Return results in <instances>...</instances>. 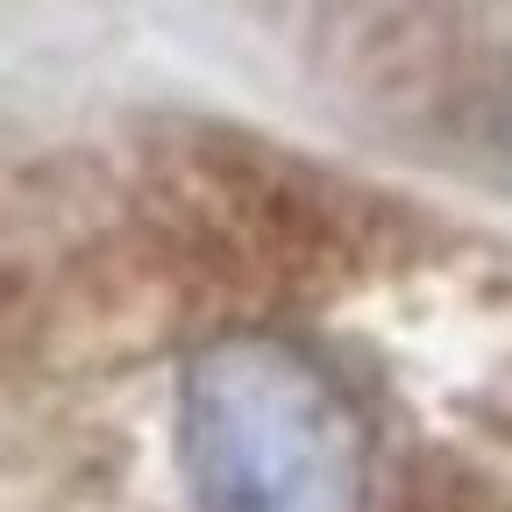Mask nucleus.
Returning <instances> with one entry per match:
<instances>
[{
  "label": "nucleus",
  "mask_w": 512,
  "mask_h": 512,
  "mask_svg": "<svg viewBox=\"0 0 512 512\" xmlns=\"http://www.w3.org/2000/svg\"><path fill=\"white\" fill-rule=\"evenodd\" d=\"M178 470L200 512H363L370 441L299 342L228 328L178 377Z\"/></svg>",
  "instance_id": "nucleus-1"
}]
</instances>
